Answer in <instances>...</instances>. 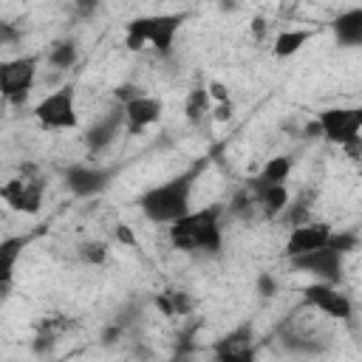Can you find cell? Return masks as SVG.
Segmentation results:
<instances>
[{
    "label": "cell",
    "mask_w": 362,
    "mask_h": 362,
    "mask_svg": "<svg viewBox=\"0 0 362 362\" xmlns=\"http://www.w3.org/2000/svg\"><path fill=\"white\" fill-rule=\"evenodd\" d=\"M212 362H257L255 342H252V325H238L226 337L215 342Z\"/></svg>",
    "instance_id": "obj_12"
},
{
    "label": "cell",
    "mask_w": 362,
    "mask_h": 362,
    "mask_svg": "<svg viewBox=\"0 0 362 362\" xmlns=\"http://www.w3.org/2000/svg\"><path fill=\"white\" fill-rule=\"evenodd\" d=\"M206 113H212V96H209L206 88L198 85V88H192V90L187 93V99H184V116H187L189 124H201Z\"/></svg>",
    "instance_id": "obj_20"
},
{
    "label": "cell",
    "mask_w": 362,
    "mask_h": 362,
    "mask_svg": "<svg viewBox=\"0 0 362 362\" xmlns=\"http://www.w3.org/2000/svg\"><path fill=\"white\" fill-rule=\"evenodd\" d=\"M331 226L325 223V221H311V223H297L291 232H288V238H286V246H283V255L288 257V260H294V257H303V255H308V252H314V249H322L328 240H331Z\"/></svg>",
    "instance_id": "obj_10"
},
{
    "label": "cell",
    "mask_w": 362,
    "mask_h": 362,
    "mask_svg": "<svg viewBox=\"0 0 362 362\" xmlns=\"http://www.w3.org/2000/svg\"><path fill=\"white\" fill-rule=\"evenodd\" d=\"M212 116H215V122H226V119H232V102H223V105H215V110H212Z\"/></svg>",
    "instance_id": "obj_27"
},
{
    "label": "cell",
    "mask_w": 362,
    "mask_h": 362,
    "mask_svg": "<svg viewBox=\"0 0 362 362\" xmlns=\"http://www.w3.org/2000/svg\"><path fill=\"white\" fill-rule=\"evenodd\" d=\"M34 119L45 130H76L79 116H76V90H74V85H62V88L45 93L34 105Z\"/></svg>",
    "instance_id": "obj_5"
},
{
    "label": "cell",
    "mask_w": 362,
    "mask_h": 362,
    "mask_svg": "<svg viewBox=\"0 0 362 362\" xmlns=\"http://www.w3.org/2000/svg\"><path fill=\"white\" fill-rule=\"evenodd\" d=\"M184 17L181 14H150V17H136L124 28V45L130 51L153 48L156 54L167 57L173 51L175 34L181 28Z\"/></svg>",
    "instance_id": "obj_4"
},
{
    "label": "cell",
    "mask_w": 362,
    "mask_h": 362,
    "mask_svg": "<svg viewBox=\"0 0 362 362\" xmlns=\"http://www.w3.org/2000/svg\"><path fill=\"white\" fill-rule=\"evenodd\" d=\"M170 243L181 252H206L218 255L223 246V226H221V209L204 206L192 209L181 221L170 223Z\"/></svg>",
    "instance_id": "obj_2"
},
{
    "label": "cell",
    "mask_w": 362,
    "mask_h": 362,
    "mask_svg": "<svg viewBox=\"0 0 362 362\" xmlns=\"http://www.w3.org/2000/svg\"><path fill=\"white\" fill-rule=\"evenodd\" d=\"M206 90H209V96L218 102V105H223V102H229V88L223 85V82H218V79H212L209 85H206Z\"/></svg>",
    "instance_id": "obj_24"
},
{
    "label": "cell",
    "mask_w": 362,
    "mask_h": 362,
    "mask_svg": "<svg viewBox=\"0 0 362 362\" xmlns=\"http://www.w3.org/2000/svg\"><path fill=\"white\" fill-rule=\"evenodd\" d=\"M110 170L107 167H96V164H71L65 170V187L76 195V198H90L99 195L107 184H110Z\"/></svg>",
    "instance_id": "obj_11"
},
{
    "label": "cell",
    "mask_w": 362,
    "mask_h": 362,
    "mask_svg": "<svg viewBox=\"0 0 362 362\" xmlns=\"http://www.w3.org/2000/svg\"><path fill=\"white\" fill-rule=\"evenodd\" d=\"M37 65H40V57H34V54L14 57L0 65V93L6 102L23 105L28 99V93L37 82Z\"/></svg>",
    "instance_id": "obj_7"
},
{
    "label": "cell",
    "mask_w": 362,
    "mask_h": 362,
    "mask_svg": "<svg viewBox=\"0 0 362 362\" xmlns=\"http://www.w3.org/2000/svg\"><path fill=\"white\" fill-rule=\"evenodd\" d=\"M362 246V238L356 232H339V235H331V240L322 246V249H314L303 257H294L291 266L305 272V274H314L320 283H331L337 286L342 280V260L348 252L359 249Z\"/></svg>",
    "instance_id": "obj_3"
},
{
    "label": "cell",
    "mask_w": 362,
    "mask_h": 362,
    "mask_svg": "<svg viewBox=\"0 0 362 362\" xmlns=\"http://www.w3.org/2000/svg\"><path fill=\"white\" fill-rule=\"evenodd\" d=\"M79 59V51H76V42H71V40H62V42H54V48L48 51V62L54 65V68H71L74 62Z\"/></svg>",
    "instance_id": "obj_22"
},
{
    "label": "cell",
    "mask_w": 362,
    "mask_h": 362,
    "mask_svg": "<svg viewBox=\"0 0 362 362\" xmlns=\"http://www.w3.org/2000/svg\"><path fill=\"white\" fill-rule=\"evenodd\" d=\"M161 99L156 96H147V93H139L136 99H130L127 105H122V113H124V130L133 136V133H144L147 127H153L158 119H161Z\"/></svg>",
    "instance_id": "obj_13"
},
{
    "label": "cell",
    "mask_w": 362,
    "mask_h": 362,
    "mask_svg": "<svg viewBox=\"0 0 362 362\" xmlns=\"http://www.w3.org/2000/svg\"><path fill=\"white\" fill-rule=\"evenodd\" d=\"M124 127V113H122V107L119 110H110L105 119H99V122H93L90 127H88V133H85V147L90 150V153H102L113 139H116V133Z\"/></svg>",
    "instance_id": "obj_14"
},
{
    "label": "cell",
    "mask_w": 362,
    "mask_h": 362,
    "mask_svg": "<svg viewBox=\"0 0 362 362\" xmlns=\"http://www.w3.org/2000/svg\"><path fill=\"white\" fill-rule=\"evenodd\" d=\"M331 28H334V37H337L339 45H345V48H362V6L337 14L334 23H331Z\"/></svg>",
    "instance_id": "obj_16"
},
{
    "label": "cell",
    "mask_w": 362,
    "mask_h": 362,
    "mask_svg": "<svg viewBox=\"0 0 362 362\" xmlns=\"http://www.w3.org/2000/svg\"><path fill=\"white\" fill-rule=\"evenodd\" d=\"M42 181L40 178H11L0 187V198L14 209V212H23V215H37L40 206H42Z\"/></svg>",
    "instance_id": "obj_9"
},
{
    "label": "cell",
    "mask_w": 362,
    "mask_h": 362,
    "mask_svg": "<svg viewBox=\"0 0 362 362\" xmlns=\"http://www.w3.org/2000/svg\"><path fill=\"white\" fill-rule=\"evenodd\" d=\"M204 164H195L189 167L187 173L181 175H173L170 181L164 184H156L150 187L147 192L139 195V209L147 221L153 223H175L181 221L184 215H189V198H192V184L198 178Z\"/></svg>",
    "instance_id": "obj_1"
},
{
    "label": "cell",
    "mask_w": 362,
    "mask_h": 362,
    "mask_svg": "<svg viewBox=\"0 0 362 362\" xmlns=\"http://www.w3.org/2000/svg\"><path fill=\"white\" fill-rule=\"evenodd\" d=\"M156 308L164 317H178V314H189L192 311V300L187 291H164L156 297Z\"/></svg>",
    "instance_id": "obj_21"
},
{
    "label": "cell",
    "mask_w": 362,
    "mask_h": 362,
    "mask_svg": "<svg viewBox=\"0 0 362 362\" xmlns=\"http://www.w3.org/2000/svg\"><path fill=\"white\" fill-rule=\"evenodd\" d=\"M23 246H25V238H6L0 243V286L3 288L11 286L14 266H17V257L23 255Z\"/></svg>",
    "instance_id": "obj_18"
},
{
    "label": "cell",
    "mask_w": 362,
    "mask_h": 362,
    "mask_svg": "<svg viewBox=\"0 0 362 362\" xmlns=\"http://www.w3.org/2000/svg\"><path fill=\"white\" fill-rule=\"evenodd\" d=\"M314 37V31L311 28H286V31H280L277 37H274V45H272V51H274V57H280V59H286V57H294L308 40Z\"/></svg>",
    "instance_id": "obj_17"
},
{
    "label": "cell",
    "mask_w": 362,
    "mask_h": 362,
    "mask_svg": "<svg viewBox=\"0 0 362 362\" xmlns=\"http://www.w3.org/2000/svg\"><path fill=\"white\" fill-rule=\"evenodd\" d=\"M274 291H277V283H274V277L263 272V274L257 277V294H260V297H269V294H274Z\"/></svg>",
    "instance_id": "obj_25"
},
{
    "label": "cell",
    "mask_w": 362,
    "mask_h": 362,
    "mask_svg": "<svg viewBox=\"0 0 362 362\" xmlns=\"http://www.w3.org/2000/svg\"><path fill=\"white\" fill-rule=\"evenodd\" d=\"M303 300H305V305L308 308H314V311H320V314H325V317H331V320H351L354 317V303H351V297L348 294H342L337 286H331V283H311V286H305L303 288Z\"/></svg>",
    "instance_id": "obj_8"
},
{
    "label": "cell",
    "mask_w": 362,
    "mask_h": 362,
    "mask_svg": "<svg viewBox=\"0 0 362 362\" xmlns=\"http://www.w3.org/2000/svg\"><path fill=\"white\" fill-rule=\"evenodd\" d=\"M291 167H294L291 164V156H274V158H269L260 167V173L255 178H249V187L246 189L263 192V189H272V187H283L288 181V175H291Z\"/></svg>",
    "instance_id": "obj_15"
},
{
    "label": "cell",
    "mask_w": 362,
    "mask_h": 362,
    "mask_svg": "<svg viewBox=\"0 0 362 362\" xmlns=\"http://www.w3.org/2000/svg\"><path fill=\"white\" fill-rule=\"evenodd\" d=\"M252 192V189H249ZM255 201H257V209L263 212V218H277L286 206H288V187H272V189H263V192H252Z\"/></svg>",
    "instance_id": "obj_19"
},
{
    "label": "cell",
    "mask_w": 362,
    "mask_h": 362,
    "mask_svg": "<svg viewBox=\"0 0 362 362\" xmlns=\"http://www.w3.org/2000/svg\"><path fill=\"white\" fill-rule=\"evenodd\" d=\"M317 124H320V136L337 147H348L354 141H359L362 136V105L354 107H325L317 113Z\"/></svg>",
    "instance_id": "obj_6"
},
{
    "label": "cell",
    "mask_w": 362,
    "mask_h": 362,
    "mask_svg": "<svg viewBox=\"0 0 362 362\" xmlns=\"http://www.w3.org/2000/svg\"><path fill=\"white\" fill-rule=\"evenodd\" d=\"M107 252L110 249H107L105 240H85V243L76 246V255H79V260L85 266H102L107 260Z\"/></svg>",
    "instance_id": "obj_23"
},
{
    "label": "cell",
    "mask_w": 362,
    "mask_h": 362,
    "mask_svg": "<svg viewBox=\"0 0 362 362\" xmlns=\"http://www.w3.org/2000/svg\"><path fill=\"white\" fill-rule=\"evenodd\" d=\"M116 240H122V243H127V246H136V243H139L136 235L130 232V226H124V223L116 226Z\"/></svg>",
    "instance_id": "obj_26"
}]
</instances>
